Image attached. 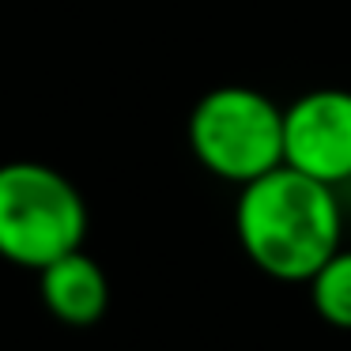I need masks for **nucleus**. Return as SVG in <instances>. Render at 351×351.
Returning a JSON list of instances; mask_svg holds the SVG:
<instances>
[{
    "instance_id": "nucleus-5",
    "label": "nucleus",
    "mask_w": 351,
    "mask_h": 351,
    "mask_svg": "<svg viewBox=\"0 0 351 351\" xmlns=\"http://www.w3.org/2000/svg\"><path fill=\"white\" fill-rule=\"evenodd\" d=\"M38 295H42V306L61 325L87 328L106 313L110 280L95 257H87L84 250H72L64 257L49 261L38 272Z\"/></svg>"
},
{
    "instance_id": "nucleus-4",
    "label": "nucleus",
    "mask_w": 351,
    "mask_h": 351,
    "mask_svg": "<svg viewBox=\"0 0 351 351\" xmlns=\"http://www.w3.org/2000/svg\"><path fill=\"white\" fill-rule=\"evenodd\" d=\"M283 162L332 189L351 182V91L313 87L283 106Z\"/></svg>"
},
{
    "instance_id": "nucleus-1",
    "label": "nucleus",
    "mask_w": 351,
    "mask_h": 351,
    "mask_svg": "<svg viewBox=\"0 0 351 351\" xmlns=\"http://www.w3.org/2000/svg\"><path fill=\"white\" fill-rule=\"evenodd\" d=\"M234 234L242 253L280 283H310V276L340 250L343 212L336 189L280 162L238 185Z\"/></svg>"
},
{
    "instance_id": "nucleus-2",
    "label": "nucleus",
    "mask_w": 351,
    "mask_h": 351,
    "mask_svg": "<svg viewBox=\"0 0 351 351\" xmlns=\"http://www.w3.org/2000/svg\"><path fill=\"white\" fill-rule=\"evenodd\" d=\"M87 200L61 170L46 162H0V257L42 272L49 261L84 250Z\"/></svg>"
},
{
    "instance_id": "nucleus-6",
    "label": "nucleus",
    "mask_w": 351,
    "mask_h": 351,
    "mask_svg": "<svg viewBox=\"0 0 351 351\" xmlns=\"http://www.w3.org/2000/svg\"><path fill=\"white\" fill-rule=\"evenodd\" d=\"M310 306L325 325L351 332V245L336 250L317 272L310 276Z\"/></svg>"
},
{
    "instance_id": "nucleus-3",
    "label": "nucleus",
    "mask_w": 351,
    "mask_h": 351,
    "mask_svg": "<svg viewBox=\"0 0 351 351\" xmlns=\"http://www.w3.org/2000/svg\"><path fill=\"white\" fill-rule=\"evenodd\" d=\"M189 152L219 182H253L283 162V106L257 87H212L189 114Z\"/></svg>"
}]
</instances>
